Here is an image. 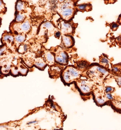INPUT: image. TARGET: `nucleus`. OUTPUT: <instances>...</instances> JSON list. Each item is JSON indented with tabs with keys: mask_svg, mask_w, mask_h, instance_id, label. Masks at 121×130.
Returning a JSON list of instances; mask_svg holds the SVG:
<instances>
[{
	"mask_svg": "<svg viewBox=\"0 0 121 130\" xmlns=\"http://www.w3.org/2000/svg\"><path fill=\"white\" fill-rule=\"evenodd\" d=\"M58 28L62 34L67 35H72L75 33L76 28L77 27L76 24L73 23L72 20L67 22L61 18L58 20Z\"/></svg>",
	"mask_w": 121,
	"mask_h": 130,
	"instance_id": "2",
	"label": "nucleus"
},
{
	"mask_svg": "<svg viewBox=\"0 0 121 130\" xmlns=\"http://www.w3.org/2000/svg\"><path fill=\"white\" fill-rule=\"evenodd\" d=\"M115 88L112 87L107 86L106 87L105 92L106 93H112L115 91Z\"/></svg>",
	"mask_w": 121,
	"mask_h": 130,
	"instance_id": "20",
	"label": "nucleus"
},
{
	"mask_svg": "<svg viewBox=\"0 0 121 130\" xmlns=\"http://www.w3.org/2000/svg\"><path fill=\"white\" fill-rule=\"evenodd\" d=\"M32 23L30 18L27 16L23 22L17 23L12 21L10 25V32L13 34H24L27 35L28 32L31 30Z\"/></svg>",
	"mask_w": 121,
	"mask_h": 130,
	"instance_id": "1",
	"label": "nucleus"
},
{
	"mask_svg": "<svg viewBox=\"0 0 121 130\" xmlns=\"http://www.w3.org/2000/svg\"><path fill=\"white\" fill-rule=\"evenodd\" d=\"M105 95H106V97L107 99L109 100H112L113 99V97L111 94V93H106Z\"/></svg>",
	"mask_w": 121,
	"mask_h": 130,
	"instance_id": "26",
	"label": "nucleus"
},
{
	"mask_svg": "<svg viewBox=\"0 0 121 130\" xmlns=\"http://www.w3.org/2000/svg\"><path fill=\"white\" fill-rule=\"evenodd\" d=\"M79 89L84 94H90L91 92V88L90 85L85 81H82L80 83Z\"/></svg>",
	"mask_w": 121,
	"mask_h": 130,
	"instance_id": "9",
	"label": "nucleus"
},
{
	"mask_svg": "<svg viewBox=\"0 0 121 130\" xmlns=\"http://www.w3.org/2000/svg\"><path fill=\"white\" fill-rule=\"evenodd\" d=\"M106 96L105 97H102V95H100L99 96H95V99H94V101H95V102L96 103V105L99 106H105L107 102L106 101Z\"/></svg>",
	"mask_w": 121,
	"mask_h": 130,
	"instance_id": "13",
	"label": "nucleus"
},
{
	"mask_svg": "<svg viewBox=\"0 0 121 130\" xmlns=\"http://www.w3.org/2000/svg\"><path fill=\"white\" fill-rule=\"evenodd\" d=\"M27 70L25 69H20V71L22 73V74H25L26 73Z\"/></svg>",
	"mask_w": 121,
	"mask_h": 130,
	"instance_id": "27",
	"label": "nucleus"
},
{
	"mask_svg": "<svg viewBox=\"0 0 121 130\" xmlns=\"http://www.w3.org/2000/svg\"><path fill=\"white\" fill-rule=\"evenodd\" d=\"M109 60L106 57H100L99 59V63L102 66L108 69L109 66Z\"/></svg>",
	"mask_w": 121,
	"mask_h": 130,
	"instance_id": "17",
	"label": "nucleus"
},
{
	"mask_svg": "<svg viewBox=\"0 0 121 130\" xmlns=\"http://www.w3.org/2000/svg\"><path fill=\"white\" fill-rule=\"evenodd\" d=\"M13 35L14 38V45L18 47L21 44L25 42L27 38V35L24 34Z\"/></svg>",
	"mask_w": 121,
	"mask_h": 130,
	"instance_id": "7",
	"label": "nucleus"
},
{
	"mask_svg": "<svg viewBox=\"0 0 121 130\" xmlns=\"http://www.w3.org/2000/svg\"><path fill=\"white\" fill-rule=\"evenodd\" d=\"M70 76L68 72L66 71L64 74V78L66 82H69L70 80Z\"/></svg>",
	"mask_w": 121,
	"mask_h": 130,
	"instance_id": "21",
	"label": "nucleus"
},
{
	"mask_svg": "<svg viewBox=\"0 0 121 130\" xmlns=\"http://www.w3.org/2000/svg\"><path fill=\"white\" fill-rule=\"evenodd\" d=\"M6 4L4 3L3 0H1V14H5L7 12V8L6 7Z\"/></svg>",
	"mask_w": 121,
	"mask_h": 130,
	"instance_id": "18",
	"label": "nucleus"
},
{
	"mask_svg": "<svg viewBox=\"0 0 121 130\" xmlns=\"http://www.w3.org/2000/svg\"><path fill=\"white\" fill-rule=\"evenodd\" d=\"M59 56L60 57H61L63 59L67 61V60H68V56L67 54L65 52L63 51H61L60 53V55Z\"/></svg>",
	"mask_w": 121,
	"mask_h": 130,
	"instance_id": "22",
	"label": "nucleus"
},
{
	"mask_svg": "<svg viewBox=\"0 0 121 130\" xmlns=\"http://www.w3.org/2000/svg\"><path fill=\"white\" fill-rule=\"evenodd\" d=\"M58 2L59 3H62L64 2L65 1L67 0H57Z\"/></svg>",
	"mask_w": 121,
	"mask_h": 130,
	"instance_id": "29",
	"label": "nucleus"
},
{
	"mask_svg": "<svg viewBox=\"0 0 121 130\" xmlns=\"http://www.w3.org/2000/svg\"><path fill=\"white\" fill-rule=\"evenodd\" d=\"M57 13L62 19L67 22L71 21L76 13L77 12L75 8L69 7L62 9H56Z\"/></svg>",
	"mask_w": 121,
	"mask_h": 130,
	"instance_id": "3",
	"label": "nucleus"
},
{
	"mask_svg": "<svg viewBox=\"0 0 121 130\" xmlns=\"http://www.w3.org/2000/svg\"><path fill=\"white\" fill-rule=\"evenodd\" d=\"M55 61L58 63L62 65H65L67 63V61L63 59L59 56H56L55 57Z\"/></svg>",
	"mask_w": 121,
	"mask_h": 130,
	"instance_id": "19",
	"label": "nucleus"
},
{
	"mask_svg": "<svg viewBox=\"0 0 121 130\" xmlns=\"http://www.w3.org/2000/svg\"><path fill=\"white\" fill-rule=\"evenodd\" d=\"M1 42L2 45H6L10 47L14 45V35L11 32L5 31L2 34L1 39Z\"/></svg>",
	"mask_w": 121,
	"mask_h": 130,
	"instance_id": "4",
	"label": "nucleus"
},
{
	"mask_svg": "<svg viewBox=\"0 0 121 130\" xmlns=\"http://www.w3.org/2000/svg\"><path fill=\"white\" fill-rule=\"evenodd\" d=\"M28 3L23 0H17L15 4V11L20 12L27 11Z\"/></svg>",
	"mask_w": 121,
	"mask_h": 130,
	"instance_id": "6",
	"label": "nucleus"
},
{
	"mask_svg": "<svg viewBox=\"0 0 121 130\" xmlns=\"http://www.w3.org/2000/svg\"><path fill=\"white\" fill-rule=\"evenodd\" d=\"M37 122V121H32V122H29L27 123V124H31L35 123H36Z\"/></svg>",
	"mask_w": 121,
	"mask_h": 130,
	"instance_id": "28",
	"label": "nucleus"
},
{
	"mask_svg": "<svg viewBox=\"0 0 121 130\" xmlns=\"http://www.w3.org/2000/svg\"><path fill=\"white\" fill-rule=\"evenodd\" d=\"M87 65V63L86 62L83 61L79 63L78 66L80 69H84L86 68Z\"/></svg>",
	"mask_w": 121,
	"mask_h": 130,
	"instance_id": "23",
	"label": "nucleus"
},
{
	"mask_svg": "<svg viewBox=\"0 0 121 130\" xmlns=\"http://www.w3.org/2000/svg\"><path fill=\"white\" fill-rule=\"evenodd\" d=\"M54 36L56 39H59L62 35V33L58 29V30L55 32L54 33Z\"/></svg>",
	"mask_w": 121,
	"mask_h": 130,
	"instance_id": "24",
	"label": "nucleus"
},
{
	"mask_svg": "<svg viewBox=\"0 0 121 130\" xmlns=\"http://www.w3.org/2000/svg\"><path fill=\"white\" fill-rule=\"evenodd\" d=\"M112 73L116 76H121V64H118L112 66Z\"/></svg>",
	"mask_w": 121,
	"mask_h": 130,
	"instance_id": "15",
	"label": "nucleus"
},
{
	"mask_svg": "<svg viewBox=\"0 0 121 130\" xmlns=\"http://www.w3.org/2000/svg\"><path fill=\"white\" fill-rule=\"evenodd\" d=\"M75 8L77 11L80 12L91 11L92 9V6L90 3H84L80 4H76Z\"/></svg>",
	"mask_w": 121,
	"mask_h": 130,
	"instance_id": "8",
	"label": "nucleus"
},
{
	"mask_svg": "<svg viewBox=\"0 0 121 130\" xmlns=\"http://www.w3.org/2000/svg\"><path fill=\"white\" fill-rule=\"evenodd\" d=\"M46 61L49 65H52L54 63L55 58L54 55L50 51L47 50L45 54Z\"/></svg>",
	"mask_w": 121,
	"mask_h": 130,
	"instance_id": "11",
	"label": "nucleus"
},
{
	"mask_svg": "<svg viewBox=\"0 0 121 130\" xmlns=\"http://www.w3.org/2000/svg\"><path fill=\"white\" fill-rule=\"evenodd\" d=\"M68 72L70 75L71 77L74 78H77L79 76V74L78 71L76 69L72 67H69L68 69Z\"/></svg>",
	"mask_w": 121,
	"mask_h": 130,
	"instance_id": "16",
	"label": "nucleus"
},
{
	"mask_svg": "<svg viewBox=\"0 0 121 130\" xmlns=\"http://www.w3.org/2000/svg\"><path fill=\"white\" fill-rule=\"evenodd\" d=\"M116 81L117 82V85L120 87H121V76H115Z\"/></svg>",
	"mask_w": 121,
	"mask_h": 130,
	"instance_id": "25",
	"label": "nucleus"
},
{
	"mask_svg": "<svg viewBox=\"0 0 121 130\" xmlns=\"http://www.w3.org/2000/svg\"><path fill=\"white\" fill-rule=\"evenodd\" d=\"M75 44V40L72 35L62 34L61 42L60 45L63 47L70 48Z\"/></svg>",
	"mask_w": 121,
	"mask_h": 130,
	"instance_id": "5",
	"label": "nucleus"
},
{
	"mask_svg": "<svg viewBox=\"0 0 121 130\" xmlns=\"http://www.w3.org/2000/svg\"><path fill=\"white\" fill-rule=\"evenodd\" d=\"M28 11H22V12H16L15 13V19L13 21L17 23L23 22L27 17Z\"/></svg>",
	"mask_w": 121,
	"mask_h": 130,
	"instance_id": "10",
	"label": "nucleus"
},
{
	"mask_svg": "<svg viewBox=\"0 0 121 130\" xmlns=\"http://www.w3.org/2000/svg\"><path fill=\"white\" fill-rule=\"evenodd\" d=\"M112 108L116 112L121 113V102L119 101L113 100L110 102Z\"/></svg>",
	"mask_w": 121,
	"mask_h": 130,
	"instance_id": "12",
	"label": "nucleus"
},
{
	"mask_svg": "<svg viewBox=\"0 0 121 130\" xmlns=\"http://www.w3.org/2000/svg\"><path fill=\"white\" fill-rule=\"evenodd\" d=\"M34 64L37 68L39 69H43L46 65V63L41 58H38L35 59Z\"/></svg>",
	"mask_w": 121,
	"mask_h": 130,
	"instance_id": "14",
	"label": "nucleus"
}]
</instances>
